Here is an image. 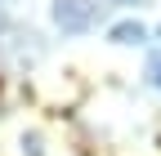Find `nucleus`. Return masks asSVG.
<instances>
[{
    "label": "nucleus",
    "mask_w": 161,
    "mask_h": 156,
    "mask_svg": "<svg viewBox=\"0 0 161 156\" xmlns=\"http://www.w3.org/2000/svg\"><path fill=\"white\" fill-rule=\"evenodd\" d=\"M121 5H139V0H121Z\"/></svg>",
    "instance_id": "nucleus-4"
},
{
    "label": "nucleus",
    "mask_w": 161,
    "mask_h": 156,
    "mask_svg": "<svg viewBox=\"0 0 161 156\" xmlns=\"http://www.w3.org/2000/svg\"><path fill=\"white\" fill-rule=\"evenodd\" d=\"M148 71H152V85L161 89V54H152V58H148Z\"/></svg>",
    "instance_id": "nucleus-3"
},
{
    "label": "nucleus",
    "mask_w": 161,
    "mask_h": 156,
    "mask_svg": "<svg viewBox=\"0 0 161 156\" xmlns=\"http://www.w3.org/2000/svg\"><path fill=\"white\" fill-rule=\"evenodd\" d=\"M112 40H116V45H143L148 31H143V23H116V27H112Z\"/></svg>",
    "instance_id": "nucleus-2"
},
{
    "label": "nucleus",
    "mask_w": 161,
    "mask_h": 156,
    "mask_svg": "<svg viewBox=\"0 0 161 156\" xmlns=\"http://www.w3.org/2000/svg\"><path fill=\"white\" fill-rule=\"evenodd\" d=\"M94 13H98V0H54V27L67 36L85 31L94 23Z\"/></svg>",
    "instance_id": "nucleus-1"
}]
</instances>
